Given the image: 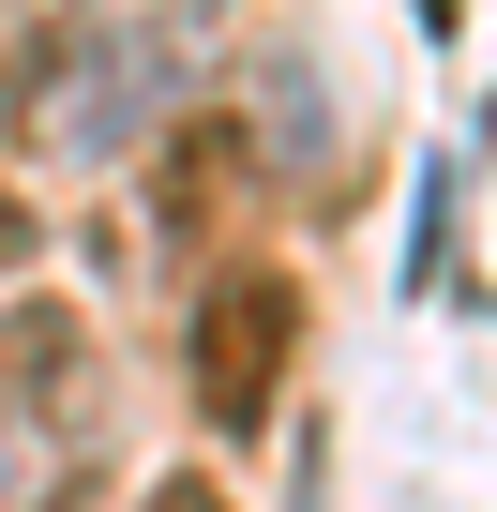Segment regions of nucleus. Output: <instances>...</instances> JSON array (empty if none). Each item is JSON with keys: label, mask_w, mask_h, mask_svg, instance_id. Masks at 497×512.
<instances>
[{"label": "nucleus", "mask_w": 497, "mask_h": 512, "mask_svg": "<svg viewBox=\"0 0 497 512\" xmlns=\"http://www.w3.org/2000/svg\"><path fill=\"white\" fill-rule=\"evenodd\" d=\"M181 106V46L151 16H31L16 46H0V136H31L61 166H121L136 136H166Z\"/></svg>", "instance_id": "nucleus-1"}, {"label": "nucleus", "mask_w": 497, "mask_h": 512, "mask_svg": "<svg viewBox=\"0 0 497 512\" xmlns=\"http://www.w3.org/2000/svg\"><path fill=\"white\" fill-rule=\"evenodd\" d=\"M287 377H302V287L257 272V256L211 272V287H196V407H211L226 437H257Z\"/></svg>", "instance_id": "nucleus-2"}, {"label": "nucleus", "mask_w": 497, "mask_h": 512, "mask_svg": "<svg viewBox=\"0 0 497 512\" xmlns=\"http://www.w3.org/2000/svg\"><path fill=\"white\" fill-rule=\"evenodd\" d=\"M241 211H257V136L241 121H181V151H166V241L211 256Z\"/></svg>", "instance_id": "nucleus-3"}, {"label": "nucleus", "mask_w": 497, "mask_h": 512, "mask_svg": "<svg viewBox=\"0 0 497 512\" xmlns=\"http://www.w3.org/2000/svg\"><path fill=\"white\" fill-rule=\"evenodd\" d=\"M16 256H31V196L0 181V272H16Z\"/></svg>", "instance_id": "nucleus-4"}, {"label": "nucleus", "mask_w": 497, "mask_h": 512, "mask_svg": "<svg viewBox=\"0 0 497 512\" xmlns=\"http://www.w3.org/2000/svg\"><path fill=\"white\" fill-rule=\"evenodd\" d=\"M136 512H226V497H211V482H166V497H136Z\"/></svg>", "instance_id": "nucleus-5"}, {"label": "nucleus", "mask_w": 497, "mask_h": 512, "mask_svg": "<svg viewBox=\"0 0 497 512\" xmlns=\"http://www.w3.org/2000/svg\"><path fill=\"white\" fill-rule=\"evenodd\" d=\"M181 16H226V0H181Z\"/></svg>", "instance_id": "nucleus-6"}]
</instances>
